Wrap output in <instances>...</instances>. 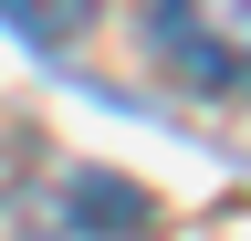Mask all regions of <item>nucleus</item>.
<instances>
[{"mask_svg":"<svg viewBox=\"0 0 251 241\" xmlns=\"http://www.w3.org/2000/svg\"><path fill=\"white\" fill-rule=\"evenodd\" d=\"M157 53L199 95L251 84V0H157Z\"/></svg>","mask_w":251,"mask_h":241,"instance_id":"nucleus-1","label":"nucleus"},{"mask_svg":"<svg viewBox=\"0 0 251 241\" xmlns=\"http://www.w3.org/2000/svg\"><path fill=\"white\" fill-rule=\"evenodd\" d=\"M42 220H52V231H147L157 199L136 189V178H94V168H84V178H63V210H42Z\"/></svg>","mask_w":251,"mask_h":241,"instance_id":"nucleus-2","label":"nucleus"},{"mask_svg":"<svg viewBox=\"0 0 251 241\" xmlns=\"http://www.w3.org/2000/svg\"><path fill=\"white\" fill-rule=\"evenodd\" d=\"M0 21H11L21 42H74L94 21V0H0Z\"/></svg>","mask_w":251,"mask_h":241,"instance_id":"nucleus-3","label":"nucleus"}]
</instances>
